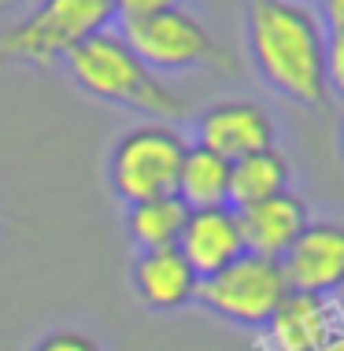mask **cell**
I'll return each mask as SVG.
<instances>
[{
  "label": "cell",
  "mask_w": 344,
  "mask_h": 351,
  "mask_svg": "<svg viewBox=\"0 0 344 351\" xmlns=\"http://www.w3.org/2000/svg\"><path fill=\"white\" fill-rule=\"evenodd\" d=\"M244 41L255 74L282 100L322 108L326 89V26L311 0H248Z\"/></svg>",
  "instance_id": "obj_1"
},
{
  "label": "cell",
  "mask_w": 344,
  "mask_h": 351,
  "mask_svg": "<svg viewBox=\"0 0 344 351\" xmlns=\"http://www.w3.org/2000/svg\"><path fill=\"white\" fill-rule=\"evenodd\" d=\"M63 67L85 97H93L100 104L141 111V115H148L152 122H170V126H178L181 119H189V100L170 89V85L130 49L126 37L119 30L93 34L89 41H82L78 49L67 56Z\"/></svg>",
  "instance_id": "obj_2"
},
{
  "label": "cell",
  "mask_w": 344,
  "mask_h": 351,
  "mask_svg": "<svg viewBox=\"0 0 344 351\" xmlns=\"http://www.w3.org/2000/svg\"><path fill=\"white\" fill-rule=\"evenodd\" d=\"M111 0H41L30 15L0 30V67L4 63H49L67 60L93 34L111 30Z\"/></svg>",
  "instance_id": "obj_3"
},
{
  "label": "cell",
  "mask_w": 344,
  "mask_h": 351,
  "mask_svg": "<svg viewBox=\"0 0 344 351\" xmlns=\"http://www.w3.org/2000/svg\"><path fill=\"white\" fill-rule=\"evenodd\" d=\"M185 152V134L170 122H141L126 130L108 152V185L115 200L130 207L156 196H174Z\"/></svg>",
  "instance_id": "obj_4"
},
{
  "label": "cell",
  "mask_w": 344,
  "mask_h": 351,
  "mask_svg": "<svg viewBox=\"0 0 344 351\" xmlns=\"http://www.w3.org/2000/svg\"><path fill=\"white\" fill-rule=\"evenodd\" d=\"M285 296H289V281H285L282 259H266L252 252L233 259L226 270L204 278L196 289V303L207 315L241 329H263Z\"/></svg>",
  "instance_id": "obj_5"
},
{
  "label": "cell",
  "mask_w": 344,
  "mask_h": 351,
  "mask_svg": "<svg viewBox=\"0 0 344 351\" xmlns=\"http://www.w3.org/2000/svg\"><path fill=\"white\" fill-rule=\"evenodd\" d=\"M119 34L126 37V45L159 78L163 74L200 71V67H222V71L233 67L229 52L215 41V34L185 8H170V12L122 23Z\"/></svg>",
  "instance_id": "obj_6"
},
{
  "label": "cell",
  "mask_w": 344,
  "mask_h": 351,
  "mask_svg": "<svg viewBox=\"0 0 344 351\" xmlns=\"http://www.w3.org/2000/svg\"><path fill=\"white\" fill-rule=\"evenodd\" d=\"M278 141V126H274L271 111L255 100H218L207 104L193 122V141L215 156H222L226 163L252 156V152L274 148Z\"/></svg>",
  "instance_id": "obj_7"
},
{
  "label": "cell",
  "mask_w": 344,
  "mask_h": 351,
  "mask_svg": "<svg viewBox=\"0 0 344 351\" xmlns=\"http://www.w3.org/2000/svg\"><path fill=\"white\" fill-rule=\"evenodd\" d=\"M289 292L337 300L344 292V222L311 218L293 248L282 255Z\"/></svg>",
  "instance_id": "obj_8"
},
{
  "label": "cell",
  "mask_w": 344,
  "mask_h": 351,
  "mask_svg": "<svg viewBox=\"0 0 344 351\" xmlns=\"http://www.w3.org/2000/svg\"><path fill=\"white\" fill-rule=\"evenodd\" d=\"M344 329V311L330 296L289 292L263 326L271 351H319Z\"/></svg>",
  "instance_id": "obj_9"
},
{
  "label": "cell",
  "mask_w": 344,
  "mask_h": 351,
  "mask_svg": "<svg viewBox=\"0 0 344 351\" xmlns=\"http://www.w3.org/2000/svg\"><path fill=\"white\" fill-rule=\"evenodd\" d=\"M130 289L152 315H178L196 303L200 278L178 248L137 252L130 263Z\"/></svg>",
  "instance_id": "obj_10"
},
{
  "label": "cell",
  "mask_w": 344,
  "mask_h": 351,
  "mask_svg": "<svg viewBox=\"0 0 344 351\" xmlns=\"http://www.w3.org/2000/svg\"><path fill=\"white\" fill-rule=\"evenodd\" d=\"M178 252L196 278H211L226 270L233 259L244 255V237H241V218L233 207H204V211H189L185 226L178 237Z\"/></svg>",
  "instance_id": "obj_11"
},
{
  "label": "cell",
  "mask_w": 344,
  "mask_h": 351,
  "mask_svg": "<svg viewBox=\"0 0 344 351\" xmlns=\"http://www.w3.org/2000/svg\"><path fill=\"white\" fill-rule=\"evenodd\" d=\"M241 218V237H244V252L266 255V259H282L293 248V241L303 233V226L311 222L308 200L300 193H282L274 200L252 204L244 211H237Z\"/></svg>",
  "instance_id": "obj_12"
},
{
  "label": "cell",
  "mask_w": 344,
  "mask_h": 351,
  "mask_svg": "<svg viewBox=\"0 0 344 351\" xmlns=\"http://www.w3.org/2000/svg\"><path fill=\"white\" fill-rule=\"evenodd\" d=\"M289 189H293V163L285 152H278V145L229 163V207L233 211L274 200Z\"/></svg>",
  "instance_id": "obj_13"
},
{
  "label": "cell",
  "mask_w": 344,
  "mask_h": 351,
  "mask_svg": "<svg viewBox=\"0 0 344 351\" xmlns=\"http://www.w3.org/2000/svg\"><path fill=\"white\" fill-rule=\"evenodd\" d=\"M174 196L189 211H204V207H229V163L215 152L189 145L185 159L178 170Z\"/></svg>",
  "instance_id": "obj_14"
},
{
  "label": "cell",
  "mask_w": 344,
  "mask_h": 351,
  "mask_svg": "<svg viewBox=\"0 0 344 351\" xmlns=\"http://www.w3.org/2000/svg\"><path fill=\"white\" fill-rule=\"evenodd\" d=\"M189 207L178 196H156L126 207V237L137 252H159V248H178L181 226H185Z\"/></svg>",
  "instance_id": "obj_15"
},
{
  "label": "cell",
  "mask_w": 344,
  "mask_h": 351,
  "mask_svg": "<svg viewBox=\"0 0 344 351\" xmlns=\"http://www.w3.org/2000/svg\"><path fill=\"white\" fill-rule=\"evenodd\" d=\"M326 89L344 100V30H326Z\"/></svg>",
  "instance_id": "obj_16"
},
{
  "label": "cell",
  "mask_w": 344,
  "mask_h": 351,
  "mask_svg": "<svg viewBox=\"0 0 344 351\" xmlns=\"http://www.w3.org/2000/svg\"><path fill=\"white\" fill-rule=\"evenodd\" d=\"M34 351H100V344L89 333H78V329H56V333L37 340Z\"/></svg>",
  "instance_id": "obj_17"
},
{
  "label": "cell",
  "mask_w": 344,
  "mask_h": 351,
  "mask_svg": "<svg viewBox=\"0 0 344 351\" xmlns=\"http://www.w3.org/2000/svg\"><path fill=\"white\" fill-rule=\"evenodd\" d=\"M115 19L122 23H133V19H148L159 12H170V8H181V0H111Z\"/></svg>",
  "instance_id": "obj_18"
},
{
  "label": "cell",
  "mask_w": 344,
  "mask_h": 351,
  "mask_svg": "<svg viewBox=\"0 0 344 351\" xmlns=\"http://www.w3.org/2000/svg\"><path fill=\"white\" fill-rule=\"evenodd\" d=\"M314 12L326 30H344V0H314Z\"/></svg>",
  "instance_id": "obj_19"
},
{
  "label": "cell",
  "mask_w": 344,
  "mask_h": 351,
  "mask_svg": "<svg viewBox=\"0 0 344 351\" xmlns=\"http://www.w3.org/2000/svg\"><path fill=\"white\" fill-rule=\"evenodd\" d=\"M319 351H344V329H341V333H337V337L330 340L326 348H319Z\"/></svg>",
  "instance_id": "obj_20"
},
{
  "label": "cell",
  "mask_w": 344,
  "mask_h": 351,
  "mask_svg": "<svg viewBox=\"0 0 344 351\" xmlns=\"http://www.w3.org/2000/svg\"><path fill=\"white\" fill-rule=\"evenodd\" d=\"M337 152H341V163H344V119H341V130H337Z\"/></svg>",
  "instance_id": "obj_21"
},
{
  "label": "cell",
  "mask_w": 344,
  "mask_h": 351,
  "mask_svg": "<svg viewBox=\"0 0 344 351\" xmlns=\"http://www.w3.org/2000/svg\"><path fill=\"white\" fill-rule=\"evenodd\" d=\"M8 4H19V0H0V8H8Z\"/></svg>",
  "instance_id": "obj_22"
}]
</instances>
